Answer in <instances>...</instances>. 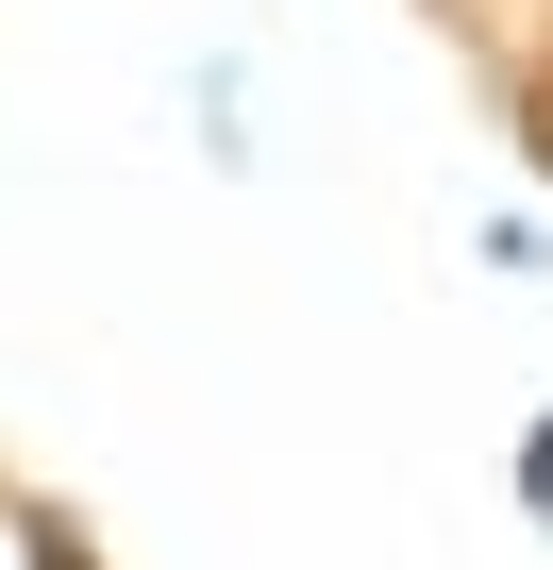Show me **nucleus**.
Wrapping results in <instances>:
<instances>
[{
  "label": "nucleus",
  "mask_w": 553,
  "mask_h": 570,
  "mask_svg": "<svg viewBox=\"0 0 553 570\" xmlns=\"http://www.w3.org/2000/svg\"><path fill=\"white\" fill-rule=\"evenodd\" d=\"M185 101H201V151H218V168H268V135H251V68H235V51H201Z\"/></svg>",
  "instance_id": "1"
},
{
  "label": "nucleus",
  "mask_w": 553,
  "mask_h": 570,
  "mask_svg": "<svg viewBox=\"0 0 553 570\" xmlns=\"http://www.w3.org/2000/svg\"><path fill=\"white\" fill-rule=\"evenodd\" d=\"M0 570H85V553H68V537H51V520L18 503V487H0Z\"/></svg>",
  "instance_id": "2"
}]
</instances>
